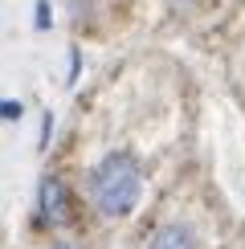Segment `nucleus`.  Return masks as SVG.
<instances>
[{"mask_svg":"<svg viewBox=\"0 0 245 249\" xmlns=\"http://www.w3.org/2000/svg\"><path fill=\"white\" fill-rule=\"evenodd\" d=\"M37 216L49 229H57V225L70 221V192H66V184H61L57 176H45V180L37 184Z\"/></svg>","mask_w":245,"mask_h":249,"instance_id":"obj_2","label":"nucleus"},{"mask_svg":"<svg viewBox=\"0 0 245 249\" xmlns=\"http://www.w3.org/2000/svg\"><path fill=\"white\" fill-rule=\"evenodd\" d=\"M4 119H20V102H4Z\"/></svg>","mask_w":245,"mask_h":249,"instance_id":"obj_5","label":"nucleus"},{"mask_svg":"<svg viewBox=\"0 0 245 249\" xmlns=\"http://www.w3.org/2000/svg\"><path fill=\"white\" fill-rule=\"evenodd\" d=\"M139 192H143V172H139L135 155H127V151L102 155V163H94V172H90V200L110 221H119V216H127L135 209Z\"/></svg>","mask_w":245,"mask_h":249,"instance_id":"obj_1","label":"nucleus"},{"mask_svg":"<svg viewBox=\"0 0 245 249\" xmlns=\"http://www.w3.org/2000/svg\"><path fill=\"white\" fill-rule=\"evenodd\" d=\"M53 249H70V245H53Z\"/></svg>","mask_w":245,"mask_h":249,"instance_id":"obj_6","label":"nucleus"},{"mask_svg":"<svg viewBox=\"0 0 245 249\" xmlns=\"http://www.w3.org/2000/svg\"><path fill=\"white\" fill-rule=\"evenodd\" d=\"M147 249H196V233L188 225H180V221H168V225H159L151 233Z\"/></svg>","mask_w":245,"mask_h":249,"instance_id":"obj_3","label":"nucleus"},{"mask_svg":"<svg viewBox=\"0 0 245 249\" xmlns=\"http://www.w3.org/2000/svg\"><path fill=\"white\" fill-rule=\"evenodd\" d=\"M33 20H37V29H49V4H37Z\"/></svg>","mask_w":245,"mask_h":249,"instance_id":"obj_4","label":"nucleus"}]
</instances>
